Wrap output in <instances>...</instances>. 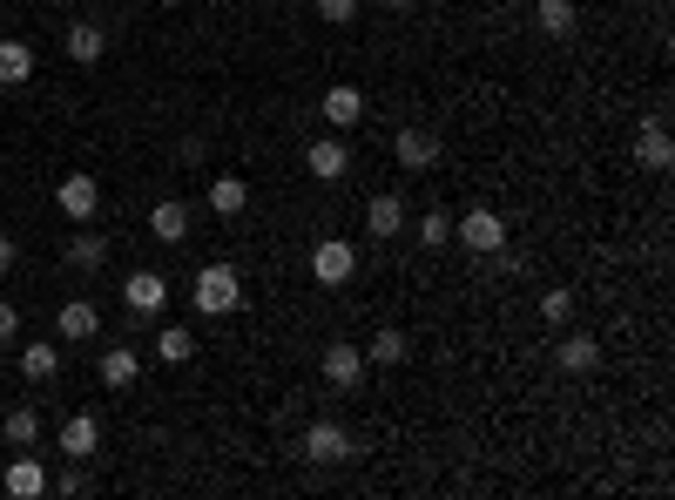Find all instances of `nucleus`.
<instances>
[{
    "label": "nucleus",
    "mask_w": 675,
    "mask_h": 500,
    "mask_svg": "<svg viewBox=\"0 0 675 500\" xmlns=\"http://www.w3.org/2000/svg\"><path fill=\"white\" fill-rule=\"evenodd\" d=\"M189 304L203 318H223V312H236V304H244V278L230 271V264H203V271H196V284H189Z\"/></svg>",
    "instance_id": "1"
},
{
    "label": "nucleus",
    "mask_w": 675,
    "mask_h": 500,
    "mask_svg": "<svg viewBox=\"0 0 675 500\" xmlns=\"http://www.w3.org/2000/svg\"><path fill=\"white\" fill-rule=\"evenodd\" d=\"M351 271H359V244H351V237H317L311 244V278L325 284V291L351 284Z\"/></svg>",
    "instance_id": "2"
},
{
    "label": "nucleus",
    "mask_w": 675,
    "mask_h": 500,
    "mask_svg": "<svg viewBox=\"0 0 675 500\" xmlns=\"http://www.w3.org/2000/svg\"><path fill=\"white\" fill-rule=\"evenodd\" d=\"M351 453H365V446L351 440L338 419H311L304 427V460H317V467H338V460H351Z\"/></svg>",
    "instance_id": "3"
},
{
    "label": "nucleus",
    "mask_w": 675,
    "mask_h": 500,
    "mask_svg": "<svg viewBox=\"0 0 675 500\" xmlns=\"http://www.w3.org/2000/svg\"><path fill=\"white\" fill-rule=\"evenodd\" d=\"M453 237H459V244H466L473 257H493V251L507 244V223H500V217H493L487 204H473L466 217H453Z\"/></svg>",
    "instance_id": "4"
},
{
    "label": "nucleus",
    "mask_w": 675,
    "mask_h": 500,
    "mask_svg": "<svg viewBox=\"0 0 675 500\" xmlns=\"http://www.w3.org/2000/svg\"><path fill=\"white\" fill-rule=\"evenodd\" d=\"M55 204H61V217H74V223H95V210H102V183H95L89 170H74V176L55 183Z\"/></svg>",
    "instance_id": "5"
},
{
    "label": "nucleus",
    "mask_w": 675,
    "mask_h": 500,
    "mask_svg": "<svg viewBox=\"0 0 675 500\" xmlns=\"http://www.w3.org/2000/svg\"><path fill=\"white\" fill-rule=\"evenodd\" d=\"M317 365H325V386L351 393V386H359V379H365V345H351V338H331V345H325V359H317Z\"/></svg>",
    "instance_id": "6"
},
{
    "label": "nucleus",
    "mask_w": 675,
    "mask_h": 500,
    "mask_svg": "<svg viewBox=\"0 0 675 500\" xmlns=\"http://www.w3.org/2000/svg\"><path fill=\"white\" fill-rule=\"evenodd\" d=\"M123 304H129L136 318H155V312L170 304V278H163V271H129V284H123Z\"/></svg>",
    "instance_id": "7"
},
{
    "label": "nucleus",
    "mask_w": 675,
    "mask_h": 500,
    "mask_svg": "<svg viewBox=\"0 0 675 500\" xmlns=\"http://www.w3.org/2000/svg\"><path fill=\"white\" fill-rule=\"evenodd\" d=\"M399 230H406V197H399V189L365 197V237H399Z\"/></svg>",
    "instance_id": "8"
},
{
    "label": "nucleus",
    "mask_w": 675,
    "mask_h": 500,
    "mask_svg": "<svg viewBox=\"0 0 675 500\" xmlns=\"http://www.w3.org/2000/svg\"><path fill=\"white\" fill-rule=\"evenodd\" d=\"M392 156H399V170H432V163H440V136L412 123V129L392 136Z\"/></svg>",
    "instance_id": "9"
},
{
    "label": "nucleus",
    "mask_w": 675,
    "mask_h": 500,
    "mask_svg": "<svg viewBox=\"0 0 675 500\" xmlns=\"http://www.w3.org/2000/svg\"><path fill=\"white\" fill-rule=\"evenodd\" d=\"M304 163H311L317 183H338V176L351 170V149H345V136H317V142L304 149Z\"/></svg>",
    "instance_id": "10"
},
{
    "label": "nucleus",
    "mask_w": 675,
    "mask_h": 500,
    "mask_svg": "<svg viewBox=\"0 0 675 500\" xmlns=\"http://www.w3.org/2000/svg\"><path fill=\"white\" fill-rule=\"evenodd\" d=\"M95 446H102V419L95 412H68L61 419V453L68 460H95Z\"/></svg>",
    "instance_id": "11"
},
{
    "label": "nucleus",
    "mask_w": 675,
    "mask_h": 500,
    "mask_svg": "<svg viewBox=\"0 0 675 500\" xmlns=\"http://www.w3.org/2000/svg\"><path fill=\"white\" fill-rule=\"evenodd\" d=\"M189 217H196V210H189L183 197L155 204V210H149V237H155V244H183V237H189Z\"/></svg>",
    "instance_id": "12"
},
{
    "label": "nucleus",
    "mask_w": 675,
    "mask_h": 500,
    "mask_svg": "<svg viewBox=\"0 0 675 500\" xmlns=\"http://www.w3.org/2000/svg\"><path fill=\"white\" fill-rule=\"evenodd\" d=\"M635 163H642V170H668V163H675L668 123H642V129H635Z\"/></svg>",
    "instance_id": "13"
},
{
    "label": "nucleus",
    "mask_w": 675,
    "mask_h": 500,
    "mask_svg": "<svg viewBox=\"0 0 675 500\" xmlns=\"http://www.w3.org/2000/svg\"><path fill=\"white\" fill-rule=\"evenodd\" d=\"M554 359H561V372H594V365H602V338H594V332H568L561 345H554Z\"/></svg>",
    "instance_id": "14"
},
{
    "label": "nucleus",
    "mask_w": 675,
    "mask_h": 500,
    "mask_svg": "<svg viewBox=\"0 0 675 500\" xmlns=\"http://www.w3.org/2000/svg\"><path fill=\"white\" fill-rule=\"evenodd\" d=\"M55 332H61L68 345H82V338H95V332H102V312H95L89 298H68V304H61V318H55Z\"/></svg>",
    "instance_id": "15"
},
{
    "label": "nucleus",
    "mask_w": 675,
    "mask_h": 500,
    "mask_svg": "<svg viewBox=\"0 0 675 500\" xmlns=\"http://www.w3.org/2000/svg\"><path fill=\"white\" fill-rule=\"evenodd\" d=\"M136 379H142V359L129 352V345H108V352H102V386L108 393H129Z\"/></svg>",
    "instance_id": "16"
},
{
    "label": "nucleus",
    "mask_w": 675,
    "mask_h": 500,
    "mask_svg": "<svg viewBox=\"0 0 675 500\" xmlns=\"http://www.w3.org/2000/svg\"><path fill=\"white\" fill-rule=\"evenodd\" d=\"M406 359H412V338L399 325H385V332L365 338V365H406Z\"/></svg>",
    "instance_id": "17"
},
{
    "label": "nucleus",
    "mask_w": 675,
    "mask_h": 500,
    "mask_svg": "<svg viewBox=\"0 0 675 500\" xmlns=\"http://www.w3.org/2000/svg\"><path fill=\"white\" fill-rule=\"evenodd\" d=\"M325 123H331V129H359V123H365V95L351 89V82H338V89L325 95Z\"/></svg>",
    "instance_id": "18"
},
{
    "label": "nucleus",
    "mask_w": 675,
    "mask_h": 500,
    "mask_svg": "<svg viewBox=\"0 0 675 500\" xmlns=\"http://www.w3.org/2000/svg\"><path fill=\"white\" fill-rule=\"evenodd\" d=\"M0 487H8L14 500H34V493H48L55 480H48V467H42V460H14V467L0 474Z\"/></svg>",
    "instance_id": "19"
},
{
    "label": "nucleus",
    "mask_w": 675,
    "mask_h": 500,
    "mask_svg": "<svg viewBox=\"0 0 675 500\" xmlns=\"http://www.w3.org/2000/svg\"><path fill=\"white\" fill-rule=\"evenodd\" d=\"M574 21H581L574 0H534V27H540V34H554V42H568Z\"/></svg>",
    "instance_id": "20"
},
{
    "label": "nucleus",
    "mask_w": 675,
    "mask_h": 500,
    "mask_svg": "<svg viewBox=\"0 0 675 500\" xmlns=\"http://www.w3.org/2000/svg\"><path fill=\"white\" fill-rule=\"evenodd\" d=\"M102 55H108L102 21H74V27H68V61H82V68H89V61H102Z\"/></svg>",
    "instance_id": "21"
},
{
    "label": "nucleus",
    "mask_w": 675,
    "mask_h": 500,
    "mask_svg": "<svg viewBox=\"0 0 675 500\" xmlns=\"http://www.w3.org/2000/svg\"><path fill=\"white\" fill-rule=\"evenodd\" d=\"M155 359H163V365H189L196 359V332L189 325H163V332H155Z\"/></svg>",
    "instance_id": "22"
},
{
    "label": "nucleus",
    "mask_w": 675,
    "mask_h": 500,
    "mask_svg": "<svg viewBox=\"0 0 675 500\" xmlns=\"http://www.w3.org/2000/svg\"><path fill=\"white\" fill-rule=\"evenodd\" d=\"M244 204H251V183L244 176H217L210 183V210L217 217H244Z\"/></svg>",
    "instance_id": "23"
},
{
    "label": "nucleus",
    "mask_w": 675,
    "mask_h": 500,
    "mask_svg": "<svg viewBox=\"0 0 675 500\" xmlns=\"http://www.w3.org/2000/svg\"><path fill=\"white\" fill-rule=\"evenodd\" d=\"M34 74V48L27 42H0V89H21Z\"/></svg>",
    "instance_id": "24"
},
{
    "label": "nucleus",
    "mask_w": 675,
    "mask_h": 500,
    "mask_svg": "<svg viewBox=\"0 0 675 500\" xmlns=\"http://www.w3.org/2000/svg\"><path fill=\"white\" fill-rule=\"evenodd\" d=\"M0 433H8V446H34V440H42V412H34V406H14L8 419H0Z\"/></svg>",
    "instance_id": "25"
},
{
    "label": "nucleus",
    "mask_w": 675,
    "mask_h": 500,
    "mask_svg": "<svg viewBox=\"0 0 675 500\" xmlns=\"http://www.w3.org/2000/svg\"><path fill=\"white\" fill-rule=\"evenodd\" d=\"M102 257H108V237H95V230L82 223V237H68V264H74V271H95Z\"/></svg>",
    "instance_id": "26"
},
{
    "label": "nucleus",
    "mask_w": 675,
    "mask_h": 500,
    "mask_svg": "<svg viewBox=\"0 0 675 500\" xmlns=\"http://www.w3.org/2000/svg\"><path fill=\"white\" fill-rule=\"evenodd\" d=\"M21 372L34 379V386H48V379L61 372V352H55V345H27V352H21Z\"/></svg>",
    "instance_id": "27"
},
{
    "label": "nucleus",
    "mask_w": 675,
    "mask_h": 500,
    "mask_svg": "<svg viewBox=\"0 0 675 500\" xmlns=\"http://www.w3.org/2000/svg\"><path fill=\"white\" fill-rule=\"evenodd\" d=\"M419 244H426V251L453 244V217H446V210H426V217H419Z\"/></svg>",
    "instance_id": "28"
},
{
    "label": "nucleus",
    "mask_w": 675,
    "mask_h": 500,
    "mask_svg": "<svg viewBox=\"0 0 675 500\" xmlns=\"http://www.w3.org/2000/svg\"><path fill=\"white\" fill-rule=\"evenodd\" d=\"M540 318H547V325H568V318H574V291H568V284L540 291Z\"/></svg>",
    "instance_id": "29"
},
{
    "label": "nucleus",
    "mask_w": 675,
    "mask_h": 500,
    "mask_svg": "<svg viewBox=\"0 0 675 500\" xmlns=\"http://www.w3.org/2000/svg\"><path fill=\"white\" fill-rule=\"evenodd\" d=\"M317 21H331V27H351V21H359V0H317Z\"/></svg>",
    "instance_id": "30"
},
{
    "label": "nucleus",
    "mask_w": 675,
    "mask_h": 500,
    "mask_svg": "<svg viewBox=\"0 0 675 500\" xmlns=\"http://www.w3.org/2000/svg\"><path fill=\"white\" fill-rule=\"evenodd\" d=\"M8 338H21V312H14V304H0V345H8Z\"/></svg>",
    "instance_id": "31"
},
{
    "label": "nucleus",
    "mask_w": 675,
    "mask_h": 500,
    "mask_svg": "<svg viewBox=\"0 0 675 500\" xmlns=\"http://www.w3.org/2000/svg\"><path fill=\"white\" fill-rule=\"evenodd\" d=\"M55 487H61V493H89V474H82V460H74V474H61Z\"/></svg>",
    "instance_id": "32"
},
{
    "label": "nucleus",
    "mask_w": 675,
    "mask_h": 500,
    "mask_svg": "<svg viewBox=\"0 0 675 500\" xmlns=\"http://www.w3.org/2000/svg\"><path fill=\"white\" fill-rule=\"evenodd\" d=\"M14 257H21V251H14V237L0 230V271H14Z\"/></svg>",
    "instance_id": "33"
},
{
    "label": "nucleus",
    "mask_w": 675,
    "mask_h": 500,
    "mask_svg": "<svg viewBox=\"0 0 675 500\" xmlns=\"http://www.w3.org/2000/svg\"><path fill=\"white\" fill-rule=\"evenodd\" d=\"M385 8H412V0H385Z\"/></svg>",
    "instance_id": "34"
},
{
    "label": "nucleus",
    "mask_w": 675,
    "mask_h": 500,
    "mask_svg": "<svg viewBox=\"0 0 675 500\" xmlns=\"http://www.w3.org/2000/svg\"><path fill=\"white\" fill-rule=\"evenodd\" d=\"M163 8H183V0H163Z\"/></svg>",
    "instance_id": "35"
}]
</instances>
